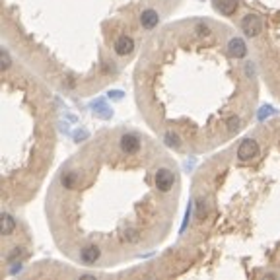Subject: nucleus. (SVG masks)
I'll return each instance as SVG.
<instances>
[{
	"instance_id": "obj_1",
	"label": "nucleus",
	"mask_w": 280,
	"mask_h": 280,
	"mask_svg": "<svg viewBox=\"0 0 280 280\" xmlns=\"http://www.w3.org/2000/svg\"><path fill=\"white\" fill-rule=\"evenodd\" d=\"M175 161L146 135L115 129L59 169L47 199L98 197L47 212L60 251L84 267H111L160 245L177 214Z\"/></svg>"
},
{
	"instance_id": "obj_2",
	"label": "nucleus",
	"mask_w": 280,
	"mask_h": 280,
	"mask_svg": "<svg viewBox=\"0 0 280 280\" xmlns=\"http://www.w3.org/2000/svg\"><path fill=\"white\" fill-rule=\"evenodd\" d=\"M241 29L245 31L247 37H257L259 31H263V20L255 14H249L241 20Z\"/></svg>"
},
{
	"instance_id": "obj_3",
	"label": "nucleus",
	"mask_w": 280,
	"mask_h": 280,
	"mask_svg": "<svg viewBox=\"0 0 280 280\" xmlns=\"http://www.w3.org/2000/svg\"><path fill=\"white\" fill-rule=\"evenodd\" d=\"M216 8L220 10V14L224 16H232L238 8V2L236 0H216Z\"/></svg>"
}]
</instances>
